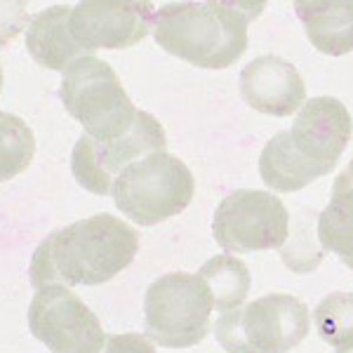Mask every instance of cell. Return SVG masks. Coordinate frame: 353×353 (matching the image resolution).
Instances as JSON below:
<instances>
[{
	"instance_id": "1",
	"label": "cell",
	"mask_w": 353,
	"mask_h": 353,
	"mask_svg": "<svg viewBox=\"0 0 353 353\" xmlns=\"http://www.w3.org/2000/svg\"><path fill=\"white\" fill-rule=\"evenodd\" d=\"M139 250V233L111 214H94L50 233L33 252L31 285H101L128 269Z\"/></svg>"
},
{
	"instance_id": "2",
	"label": "cell",
	"mask_w": 353,
	"mask_h": 353,
	"mask_svg": "<svg viewBox=\"0 0 353 353\" xmlns=\"http://www.w3.org/2000/svg\"><path fill=\"white\" fill-rule=\"evenodd\" d=\"M261 10L264 3H168L153 14V38L172 57L219 71L248 50V24Z\"/></svg>"
},
{
	"instance_id": "3",
	"label": "cell",
	"mask_w": 353,
	"mask_h": 353,
	"mask_svg": "<svg viewBox=\"0 0 353 353\" xmlns=\"http://www.w3.org/2000/svg\"><path fill=\"white\" fill-rule=\"evenodd\" d=\"M59 99L68 116L76 118L85 128V134L97 141L128 134L139 113L116 71L92 54L73 61L64 71Z\"/></svg>"
},
{
	"instance_id": "4",
	"label": "cell",
	"mask_w": 353,
	"mask_h": 353,
	"mask_svg": "<svg viewBox=\"0 0 353 353\" xmlns=\"http://www.w3.org/2000/svg\"><path fill=\"white\" fill-rule=\"evenodd\" d=\"M306 304L292 294H266L221 313L214 337L226 353H288L309 334Z\"/></svg>"
},
{
	"instance_id": "5",
	"label": "cell",
	"mask_w": 353,
	"mask_h": 353,
	"mask_svg": "<svg viewBox=\"0 0 353 353\" xmlns=\"http://www.w3.org/2000/svg\"><path fill=\"white\" fill-rule=\"evenodd\" d=\"M193 191L196 181L184 161L158 151L130 165L116 179L111 196L128 219L156 226L184 212L193 201Z\"/></svg>"
},
{
	"instance_id": "6",
	"label": "cell",
	"mask_w": 353,
	"mask_h": 353,
	"mask_svg": "<svg viewBox=\"0 0 353 353\" xmlns=\"http://www.w3.org/2000/svg\"><path fill=\"white\" fill-rule=\"evenodd\" d=\"M212 292L201 276L168 273L146 288L144 327L146 337L165 349H189L208 337Z\"/></svg>"
},
{
	"instance_id": "7",
	"label": "cell",
	"mask_w": 353,
	"mask_h": 353,
	"mask_svg": "<svg viewBox=\"0 0 353 353\" xmlns=\"http://www.w3.org/2000/svg\"><path fill=\"white\" fill-rule=\"evenodd\" d=\"M168 137L163 125L151 113L139 111L128 134L111 141H97L83 134L71 153V172L85 191L109 196L125 170L151 153L165 151Z\"/></svg>"
},
{
	"instance_id": "8",
	"label": "cell",
	"mask_w": 353,
	"mask_h": 353,
	"mask_svg": "<svg viewBox=\"0 0 353 353\" xmlns=\"http://www.w3.org/2000/svg\"><path fill=\"white\" fill-rule=\"evenodd\" d=\"M290 214L273 193L241 189L217 205L212 217V236L226 252L278 250L288 243Z\"/></svg>"
},
{
	"instance_id": "9",
	"label": "cell",
	"mask_w": 353,
	"mask_h": 353,
	"mask_svg": "<svg viewBox=\"0 0 353 353\" xmlns=\"http://www.w3.org/2000/svg\"><path fill=\"white\" fill-rule=\"evenodd\" d=\"M28 330L52 353H101L106 344L99 318L64 285L38 290L28 306Z\"/></svg>"
},
{
	"instance_id": "10",
	"label": "cell",
	"mask_w": 353,
	"mask_h": 353,
	"mask_svg": "<svg viewBox=\"0 0 353 353\" xmlns=\"http://www.w3.org/2000/svg\"><path fill=\"white\" fill-rule=\"evenodd\" d=\"M151 3H123V0H85L73 8L71 33L85 52L97 50H125L144 41L153 28Z\"/></svg>"
},
{
	"instance_id": "11",
	"label": "cell",
	"mask_w": 353,
	"mask_h": 353,
	"mask_svg": "<svg viewBox=\"0 0 353 353\" xmlns=\"http://www.w3.org/2000/svg\"><path fill=\"white\" fill-rule=\"evenodd\" d=\"M353 134L351 113L334 97H313L304 101L292 123L290 137L294 146L327 174L339 163L341 153L349 146Z\"/></svg>"
},
{
	"instance_id": "12",
	"label": "cell",
	"mask_w": 353,
	"mask_h": 353,
	"mask_svg": "<svg viewBox=\"0 0 353 353\" xmlns=\"http://www.w3.org/2000/svg\"><path fill=\"white\" fill-rule=\"evenodd\" d=\"M241 97L250 109L266 116L285 118L304 106L306 85L290 61L276 54L252 59L241 71Z\"/></svg>"
},
{
	"instance_id": "13",
	"label": "cell",
	"mask_w": 353,
	"mask_h": 353,
	"mask_svg": "<svg viewBox=\"0 0 353 353\" xmlns=\"http://www.w3.org/2000/svg\"><path fill=\"white\" fill-rule=\"evenodd\" d=\"M71 14L68 5H52L36 14L26 28V50L38 66L50 71H66L73 61L83 59L85 50L76 43L71 33Z\"/></svg>"
},
{
	"instance_id": "14",
	"label": "cell",
	"mask_w": 353,
	"mask_h": 353,
	"mask_svg": "<svg viewBox=\"0 0 353 353\" xmlns=\"http://www.w3.org/2000/svg\"><path fill=\"white\" fill-rule=\"evenodd\" d=\"M294 12L318 52L341 57L353 50V0H304L294 3Z\"/></svg>"
},
{
	"instance_id": "15",
	"label": "cell",
	"mask_w": 353,
	"mask_h": 353,
	"mask_svg": "<svg viewBox=\"0 0 353 353\" xmlns=\"http://www.w3.org/2000/svg\"><path fill=\"white\" fill-rule=\"evenodd\" d=\"M259 174L273 191L292 193L309 186L318 176H325L327 170L318 168L306 156H301V151L290 137V130H283L266 141L259 156Z\"/></svg>"
},
{
	"instance_id": "16",
	"label": "cell",
	"mask_w": 353,
	"mask_h": 353,
	"mask_svg": "<svg viewBox=\"0 0 353 353\" xmlns=\"http://www.w3.org/2000/svg\"><path fill=\"white\" fill-rule=\"evenodd\" d=\"M318 241L353 269V189L332 186L327 208L318 214Z\"/></svg>"
},
{
	"instance_id": "17",
	"label": "cell",
	"mask_w": 353,
	"mask_h": 353,
	"mask_svg": "<svg viewBox=\"0 0 353 353\" xmlns=\"http://www.w3.org/2000/svg\"><path fill=\"white\" fill-rule=\"evenodd\" d=\"M198 276L208 283L210 292H212L214 309L219 313L236 311L243 306L245 297L250 292V271L245 261L229 257V254H217V257L208 259L201 266Z\"/></svg>"
},
{
	"instance_id": "18",
	"label": "cell",
	"mask_w": 353,
	"mask_h": 353,
	"mask_svg": "<svg viewBox=\"0 0 353 353\" xmlns=\"http://www.w3.org/2000/svg\"><path fill=\"white\" fill-rule=\"evenodd\" d=\"M316 330L334 349L353 346V292H332L316 306Z\"/></svg>"
},
{
	"instance_id": "19",
	"label": "cell",
	"mask_w": 353,
	"mask_h": 353,
	"mask_svg": "<svg viewBox=\"0 0 353 353\" xmlns=\"http://www.w3.org/2000/svg\"><path fill=\"white\" fill-rule=\"evenodd\" d=\"M0 125H3V179H10L28 168L36 151V141L21 118L3 113Z\"/></svg>"
},
{
	"instance_id": "20",
	"label": "cell",
	"mask_w": 353,
	"mask_h": 353,
	"mask_svg": "<svg viewBox=\"0 0 353 353\" xmlns=\"http://www.w3.org/2000/svg\"><path fill=\"white\" fill-rule=\"evenodd\" d=\"M101 353H156V346L146 334H109Z\"/></svg>"
},
{
	"instance_id": "21",
	"label": "cell",
	"mask_w": 353,
	"mask_h": 353,
	"mask_svg": "<svg viewBox=\"0 0 353 353\" xmlns=\"http://www.w3.org/2000/svg\"><path fill=\"white\" fill-rule=\"evenodd\" d=\"M332 186H344V189H353V158L349 161V165H346L344 172H341L337 179H334Z\"/></svg>"
},
{
	"instance_id": "22",
	"label": "cell",
	"mask_w": 353,
	"mask_h": 353,
	"mask_svg": "<svg viewBox=\"0 0 353 353\" xmlns=\"http://www.w3.org/2000/svg\"><path fill=\"white\" fill-rule=\"evenodd\" d=\"M337 353H353V346H351V349H339Z\"/></svg>"
}]
</instances>
